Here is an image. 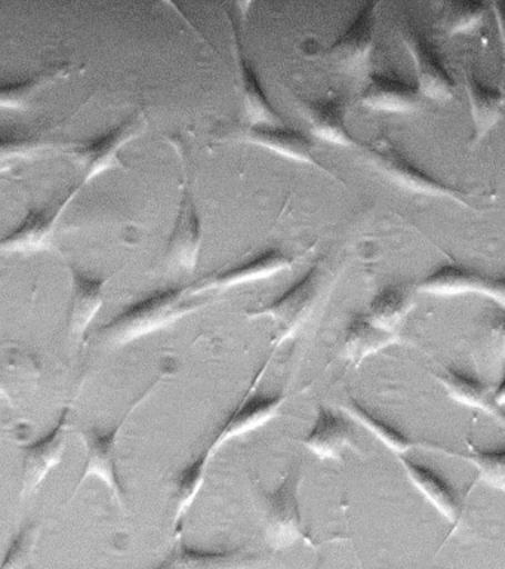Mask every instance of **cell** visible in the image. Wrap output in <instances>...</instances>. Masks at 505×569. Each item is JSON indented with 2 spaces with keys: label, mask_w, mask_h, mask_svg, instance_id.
<instances>
[{
  "label": "cell",
  "mask_w": 505,
  "mask_h": 569,
  "mask_svg": "<svg viewBox=\"0 0 505 569\" xmlns=\"http://www.w3.org/2000/svg\"><path fill=\"white\" fill-rule=\"evenodd\" d=\"M41 376V363L33 355L19 347H11L10 351L3 349L0 390L8 402L17 403L26 396L33 395Z\"/></svg>",
  "instance_id": "cb8c5ba5"
},
{
  "label": "cell",
  "mask_w": 505,
  "mask_h": 569,
  "mask_svg": "<svg viewBox=\"0 0 505 569\" xmlns=\"http://www.w3.org/2000/svg\"><path fill=\"white\" fill-rule=\"evenodd\" d=\"M72 69L73 64H70V62H61V64L48 66L46 69L39 70L38 73L20 80V82L6 84L2 88V104L12 107V109L28 104L34 93L41 91L51 82H55L57 79L68 76Z\"/></svg>",
  "instance_id": "4dcf8cb0"
},
{
  "label": "cell",
  "mask_w": 505,
  "mask_h": 569,
  "mask_svg": "<svg viewBox=\"0 0 505 569\" xmlns=\"http://www.w3.org/2000/svg\"><path fill=\"white\" fill-rule=\"evenodd\" d=\"M487 278L469 267L447 262L421 279L415 293L436 298L483 296Z\"/></svg>",
  "instance_id": "603a6c76"
},
{
  "label": "cell",
  "mask_w": 505,
  "mask_h": 569,
  "mask_svg": "<svg viewBox=\"0 0 505 569\" xmlns=\"http://www.w3.org/2000/svg\"><path fill=\"white\" fill-rule=\"evenodd\" d=\"M424 98L416 84L396 76L371 70L361 92V104L374 113L410 114L420 109Z\"/></svg>",
  "instance_id": "5bb4252c"
},
{
  "label": "cell",
  "mask_w": 505,
  "mask_h": 569,
  "mask_svg": "<svg viewBox=\"0 0 505 569\" xmlns=\"http://www.w3.org/2000/svg\"><path fill=\"white\" fill-rule=\"evenodd\" d=\"M163 378H165V373L158 377L156 381L152 382V385L139 396V399L132 403L127 416L123 417L121 422L114 426L112 430L101 431L99 429H88L82 431V439L87 447V457L85 466H83L81 478L78 480L74 493L78 492V489L81 488V485L87 482L88 479H99L100 482L105 485L110 493H112L117 505L121 507V509H125L127 492L122 483L121 475H119L118 466L119 438H121L123 426L130 420L132 413H134L135 409L139 408L141 403L145 402L149 396H152L153 391L161 385Z\"/></svg>",
  "instance_id": "277c9868"
},
{
  "label": "cell",
  "mask_w": 505,
  "mask_h": 569,
  "mask_svg": "<svg viewBox=\"0 0 505 569\" xmlns=\"http://www.w3.org/2000/svg\"><path fill=\"white\" fill-rule=\"evenodd\" d=\"M414 307V292L403 287H387L372 298L366 315L385 331L397 332Z\"/></svg>",
  "instance_id": "f1b7e54d"
},
{
  "label": "cell",
  "mask_w": 505,
  "mask_h": 569,
  "mask_svg": "<svg viewBox=\"0 0 505 569\" xmlns=\"http://www.w3.org/2000/svg\"><path fill=\"white\" fill-rule=\"evenodd\" d=\"M414 69L415 84L424 100L445 104L455 100L456 82L433 44L411 26L396 31Z\"/></svg>",
  "instance_id": "8992f818"
},
{
  "label": "cell",
  "mask_w": 505,
  "mask_h": 569,
  "mask_svg": "<svg viewBox=\"0 0 505 569\" xmlns=\"http://www.w3.org/2000/svg\"><path fill=\"white\" fill-rule=\"evenodd\" d=\"M461 82H463L469 119H472V142L477 146L489 137V133L503 120L505 93L501 89L483 82L472 66L464 67Z\"/></svg>",
  "instance_id": "9a60e30c"
},
{
  "label": "cell",
  "mask_w": 505,
  "mask_h": 569,
  "mask_svg": "<svg viewBox=\"0 0 505 569\" xmlns=\"http://www.w3.org/2000/svg\"><path fill=\"white\" fill-rule=\"evenodd\" d=\"M491 13V3L456 0L441 4L437 26L450 39L468 38L485 26Z\"/></svg>",
  "instance_id": "83f0119b"
},
{
  "label": "cell",
  "mask_w": 505,
  "mask_h": 569,
  "mask_svg": "<svg viewBox=\"0 0 505 569\" xmlns=\"http://www.w3.org/2000/svg\"><path fill=\"white\" fill-rule=\"evenodd\" d=\"M202 306L201 296L193 291V287L156 289L148 297L127 306L109 323L103 325L99 329L100 340L113 349L125 347L170 327Z\"/></svg>",
  "instance_id": "6da1fadb"
},
{
  "label": "cell",
  "mask_w": 505,
  "mask_h": 569,
  "mask_svg": "<svg viewBox=\"0 0 505 569\" xmlns=\"http://www.w3.org/2000/svg\"><path fill=\"white\" fill-rule=\"evenodd\" d=\"M203 244V227L196 200L189 182H183L179 212L166 243V260L180 270L198 269Z\"/></svg>",
  "instance_id": "4fadbf2b"
},
{
  "label": "cell",
  "mask_w": 505,
  "mask_h": 569,
  "mask_svg": "<svg viewBox=\"0 0 505 569\" xmlns=\"http://www.w3.org/2000/svg\"><path fill=\"white\" fill-rule=\"evenodd\" d=\"M286 400L287 395L285 393L252 396L248 393L220 426L210 447L206 448V452L214 458L225 445L267 426L279 416Z\"/></svg>",
  "instance_id": "7c38bea8"
},
{
  "label": "cell",
  "mask_w": 505,
  "mask_h": 569,
  "mask_svg": "<svg viewBox=\"0 0 505 569\" xmlns=\"http://www.w3.org/2000/svg\"><path fill=\"white\" fill-rule=\"evenodd\" d=\"M341 411L350 418V420L357 422L363 429L370 431L372 436L378 442L387 447L390 451L396 453L397 457L406 456L412 449L416 447H423V445L412 440L410 436L403 433L397 427H394L392 422L384 420L383 417L376 416L365 405L358 402V400L349 398L343 405H341Z\"/></svg>",
  "instance_id": "484cf974"
},
{
  "label": "cell",
  "mask_w": 505,
  "mask_h": 569,
  "mask_svg": "<svg viewBox=\"0 0 505 569\" xmlns=\"http://www.w3.org/2000/svg\"><path fill=\"white\" fill-rule=\"evenodd\" d=\"M327 273L330 271L326 267L316 262L274 300L246 311L248 318L270 319L276 325V336L272 341L274 349L294 340L296 333L312 319L330 282Z\"/></svg>",
  "instance_id": "3957f363"
},
{
  "label": "cell",
  "mask_w": 505,
  "mask_h": 569,
  "mask_svg": "<svg viewBox=\"0 0 505 569\" xmlns=\"http://www.w3.org/2000/svg\"><path fill=\"white\" fill-rule=\"evenodd\" d=\"M314 569H322V559H321V560H319V562H317V565H316V568H314Z\"/></svg>",
  "instance_id": "8d00e7d4"
},
{
  "label": "cell",
  "mask_w": 505,
  "mask_h": 569,
  "mask_svg": "<svg viewBox=\"0 0 505 569\" xmlns=\"http://www.w3.org/2000/svg\"><path fill=\"white\" fill-rule=\"evenodd\" d=\"M212 457L210 453L203 451L196 460L185 466L183 471L176 478L175 485V513H174V527L179 529L185 516L192 510L194 501L199 493H201L203 485H205L208 467Z\"/></svg>",
  "instance_id": "f546056e"
},
{
  "label": "cell",
  "mask_w": 505,
  "mask_h": 569,
  "mask_svg": "<svg viewBox=\"0 0 505 569\" xmlns=\"http://www.w3.org/2000/svg\"><path fill=\"white\" fill-rule=\"evenodd\" d=\"M354 429L347 416L319 407L316 420L303 439L304 448L319 460H341L345 449L354 447Z\"/></svg>",
  "instance_id": "ac0fdd59"
},
{
  "label": "cell",
  "mask_w": 505,
  "mask_h": 569,
  "mask_svg": "<svg viewBox=\"0 0 505 569\" xmlns=\"http://www.w3.org/2000/svg\"><path fill=\"white\" fill-rule=\"evenodd\" d=\"M295 258L282 248H269L252 253L251 257L234 262V264L208 274L193 284V291L202 296L210 291H230V289L245 287L272 278L283 270L291 269Z\"/></svg>",
  "instance_id": "30bf717a"
},
{
  "label": "cell",
  "mask_w": 505,
  "mask_h": 569,
  "mask_svg": "<svg viewBox=\"0 0 505 569\" xmlns=\"http://www.w3.org/2000/svg\"><path fill=\"white\" fill-rule=\"evenodd\" d=\"M407 479L414 485L416 491L424 497L430 506L447 522L458 523L461 518V502L454 487L442 475L423 462L411 460L406 456L397 457Z\"/></svg>",
  "instance_id": "44dd1931"
},
{
  "label": "cell",
  "mask_w": 505,
  "mask_h": 569,
  "mask_svg": "<svg viewBox=\"0 0 505 569\" xmlns=\"http://www.w3.org/2000/svg\"><path fill=\"white\" fill-rule=\"evenodd\" d=\"M236 44L239 73H241L243 101H245L248 114L255 120V123H285L281 114L277 113V110L274 109L273 102L270 101L267 92H265L263 84H261L254 67H252L251 61L248 60L246 53L243 51L241 38H239L238 33Z\"/></svg>",
  "instance_id": "4316f807"
},
{
  "label": "cell",
  "mask_w": 505,
  "mask_h": 569,
  "mask_svg": "<svg viewBox=\"0 0 505 569\" xmlns=\"http://www.w3.org/2000/svg\"><path fill=\"white\" fill-rule=\"evenodd\" d=\"M300 471L292 470L273 492L265 493L263 531L270 549L281 551L305 540L300 510Z\"/></svg>",
  "instance_id": "52a82bcc"
},
{
  "label": "cell",
  "mask_w": 505,
  "mask_h": 569,
  "mask_svg": "<svg viewBox=\"0 0 505 569\" xmlns=\"http://www.w3.org/2000/svg\"><path fill=\"white\" fill-rule=\"evenodd\" d=\"M299 107L310 132L317 140L330 146L344 147V149L358 147L356 138L350 132L345 122L344 104L339 97H300Z\"/></svg>",
  "instance_id": "e0dca14e"
},
{
  "label": "cell",
  "mask_w": 505,
  "mask_h": 569,
  "mask_svg": "<svg viewBox=\"0 0 505 569\" xmlns=\"http://www.w3.org/2000/svg\"><path fill=\"white\" fill-rule=\"evenodd\" d=\"M491 16L494 17L496 38H498L499 51L505 58V2H492Z\"/></svg>",
  "instance_id": "e575fe53"
},
{
  "label": "cell",
  "mask_w": 505,
  "mask_h": 569,
  "mask_svg": "<svg viewBox=\"0 0 505 569\" xmlns=\"http://www.w3.org/2000/svg\"><path fill=\"white\" fill-rule=\"evenodd\" d=\"M70 276L72 297L68 310V332L70 340L85 345L88 331L104 305V288L109 279L88 274L74 266H70Z\"/></svg>",
  "instance_id": "2e32d148"
},
{
  "label": "cell",
  "mask_w": 505,
  "mask_h": 569,
  "mask_svg": "<svg viewBox=\"0 0 505 569\" xmlns=\"http://www.w3.org/2000/svg\"><path fill=\"white\" fill-rule=\"evenodd\" d=\"M492 396H494V402L496 403V407H505V363L503 376H501L498 385L495 386V389L492 390Z\"/></svg>",
  "instance_id": "d590c367"
},
{
  "label": "cell",
  "mask_w": 505,
  "mask_h": 569,
  "mask_svg": "<svg viewBox=\"0 0 505 569\" xmlns=\"http://www.w3.org/2000/svg\"><path fill=\"white\" fill-rule=\"evenodd\" d=\"M81 186L73 187L68 193L43 204V207L30 209L20 224L2 240L3 251L14 253H28L42 251L50 247L61 217Z\"/></svg>",
  "instance_id": "8fae6325"
},
{
  "label": "cell",
  "mask_w": 505,
  "mask_h": 569,
  "mask_svg": "<svg viewBox=\"0 0 505 569\" xmlns=\"http://www.w3.org/2000/svg\"><path fill=\"white\" fill-rule=\"evenodd\" d=\"M380 3H370L357 13L352 24L322 52L332 64L347 73H371L376 47V18Z\"/></svg>",
  "instance_id": "ba28073f"
},
{
  "label": "cell",
  "mask_w": 505,
  "mask_h": 569,
  "mask_svg": "<svg viewBox=\"0 0 505 569\" xmlns=\"http://www.w3.org/2000/svg\"><path fill=\"white\" fill-rule=\"evenodd\" d=\"M461 457L476 467L483 483L505 492V448L474 449Z\"/></svg>",
  "instance_id": "1f68e13d"
},
{
  "label": "cell",
  "mask_w": 505,
  "mask_h": 569,
  "mask_svg": "<svg viewBox=\"0 0 505 569\" xmlns=\"http://www.w3.org/2000/svg\"><path fill=\"white\" fill-rule=\"evenodd\" d=\"M263 559L242 546L228 550H198L179 545L152 569H260Z\"/></svg>",
  "instance_id": "d6986e66"
},
{
  "label": "cell",
  "mask_w": 505,
  "mask_h": 569,
  "mask_svg": "<svg viewBox=\"0 0 505 569\" xmlns=\"http://www.w3.org/2000/svg\"><path fill=\"white\" fill-rule=\"evenodd\" d=\"M436 378L454 402L463 405L465 408L486 412L495 420L505 422V413L496 407L492 390L477 377L469 376L468 372L461 371V369L446 368L443 369V372L436 373Z\"/></svg>",
  "instance_id": "d4e9b609"
},
{
  "label": "cell",
  "mask_w": 505,
  "mask_h": 569,
  "mask_svg": "<svg viewBox=\"0 0 505 569\" xmlns=\"http://www.w3.org/2000/svg\"><path fill=\"white\" fill-rule=\"evenodd\" d=\"M148 124V116L144 110H137L123 119L117 127L109 131L92 137L90 140L73 147L72 159L83 181H90L110 169L125 167L122 160V150L128 142L139 137Z\"/></svg>",
  "instance_id": "5b68a950"
},
{
  "label": "cell",
  "mask_w": 505,
  "mask_h": 569,
  "mask_svg": "<svg viewBox=\"0 0 505 569\" xmlns=\"http://www.w3.org/2000/svg\"><path fill=\"white\" fill-rule=\"evenodd\" d=\"M482 297L505 310V276H489Z\"/></svg>",
  "instance_id": "836d02e7"
},
{
  "label": "cell",
  "mask_w": 505,
  "mask_h": 569,
  "mask_svg": "<svg viewBox=\"0 0 505 569\" xmlns=\"http://www.w3.org/2000/svg\"><path fill=\"white\" fill-rule=\"evenodd\" d=\"M248 138L254 144L264 147L273 153L281 154L283 158L294 160V162L310 164L321 169V171L331 173L322 162L316 158V146L304 132L287 127L286 123L270 124L254 123L248 129Z\"/></svg>",
  "instance_id": "ffe728a7"
},
{
  "label": "cell",
  "mask_w": 505,
  "mask_h": 569,
  "mask_svg": "<svg viewBox=\"0 0 505 569\" xmlns=\"http://www.w3.org/2000/svg\"><path fill=\"white\" fill-rule=\"evenodd\" d=\"M402 341L398 332L385 331L370 319L366 313L354 315L344 331L341 356L353 367H358L380 351L396 346Z\"/></svg>",
  "instance_id": "7402d4cb"
},
{
  "label": "cell",
  "mask_w": 505,
  "mask_h": 569,
  "mask_svg": "<svg viewBox=\"0 0 505 569\" xmlns=\"http://www.w3.org/2000/svg\"><path fill=\"white\" fill-rule=\"evenodd\" d=\"M72 408L64 407L54 427L41 438L23 447L20 498L26 500L46 482L48 476L61 465L68 448V427Z\"/></svg>",
  "instance_id": "9c48e42d"
},
{
  "label": "cell",
  "mask_w": 505,
  "mask_h": 569,
  "mask_svg": "<svg viewBox=\"0 0 505 569\" xmlns=\"http://www.w3.org/2000/svg\"><path fill=\"white\" fill-rule=\"evenodd\" d=\"M39 525L26 523L12 538L0 569H30L32 556L37 549Z\"/></svg>",
  "instance_id": "d6a6232c"
},
{
  "label": "cell",
  "mask_w": 505,
  "mask_h": 569,
  "mask_svg": "<svg viewBox=\"0 0 505 569\" xmlns=\"http://www.w3.org/2000/svg\"><path fill=\"white\" fill-rule=\"evenodd\" d=\"M363 154L367 164L378 176L385 178L407 194L425 196V198L452 200L459 207L474 209L469 196L458 187L438 180L414 160L407 158L401 147L387 136L375 137L363 146Z\"/></svg>",
  "instance_id": "7a4b0ae2"
}]
</instances>
